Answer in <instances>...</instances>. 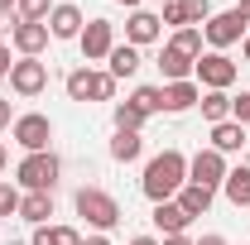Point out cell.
<instances>
[{"label": "cell", "instance_id": "cell-14", "mask_svg": "<svg viewBox=\"0 0 250 245\" xmlns=\"http://www.w3.org/2000/svg\"><path fill=\"white\" fill-rule=\"evenodd\" d=\"M82 29H87V15L77 10V5H53V15H48V34L53 39H82Z\"/></svg>", "mask_w": 250, "mask_h": 245}, {"label": "cell", "instance_id": "cell-15", "mask_svg": "<svg viewBox=\"0 0 250 245\" xmlns=\"http://www.w3.org/2000/svg\"><path fill=\"white\" fill-rule=\"evenodd\" d=\"M202 101V87L188 77V82H164V111L168 116H183V111H192Z\"/></svg>", "mask_w": 250, "mask_h": 245}, {"label": "cell", "instance_id": "cell-4", "mask_svg": "<svg viewBox=\"0 0 250 245\" xmlns=\"http://www.w3.org/2000/svg\"><path fill=\"white\" fill-rule=\"evenodd\" d=\"M250 34V20L241 10H212V20L202 24V39L212 43V53H226L231 43H246Z\"/></svg>", "mask_w": 250, "mask_h": 245}, {"label": "cell", "instance_id": "cell-8", "mask_svg": "<svg viewBox=\"0 0 250 245\" xmlns=\"http://www.w3.org/2000/svg\"><path fill=\"white\" fill-rule=\"evenodd\" d=\"M212 20V0H168L159 10V24L168 29H202Z\"/></svg>", "mask_w": 250, "mask_h": 245}, {"label": "cell", "instance_id": "cell-2", "mask_svg": "<svg viewBox=\"0 0 250 245\" xmlns=\"http://www.w3.org/2000/svg\"><path fill=\"white\" fill-rule=\"evenodd\" d=\"M62 178V159L53 149L43 154H24L20 159V168H15V187H24V192H53Z\"/></svg>", "mask_w": 250, "mask_h": 245}, {"label": "cell", "instance_id": "cell-25", "mask_svg": "<svg viewBox=\"0 0 250 245\" xmlns=\"http://www.w3.org/2000/svg\"><path fill=\"white\" fill-rule=\"evenodd\" d=\"M197 106H202V121H212V125L231 121V96H226V92H207Z\"/></svg>", "mask_w": 250, "mask_h": 245}, {"label": "cell", "instance_id": "cell-9", "mask_svg": "<svg viewBox=\"0 0 250 245\" xmlns=\"http://www.w3.org/2000/svg\"><path fill=\"white\" fill-rule=\"evenodd\" d=\"M226 154H217V149H197L192 159H188V183H202V187H212L217 192L221 183H226Z\"/></svg>", "mask_w": 250, "mask_h": 245}, {"label": "cell", "instance_id": "cell-3", "mask_svg": "<svg viewBox=\"0 0 250 245\" xmlns=\"http://www.w3.org/2000/svg\"><path fill=\"white\" fill-rule=\"evenodd\" d=\"M77 216L87 221V226H96V231H116L121 226V202L106 192V187H77Z\"/></svg>", "mask_w": 250, "mask_h": 245}, {"label": "cell", "instance_id": "cell-26", "mask_svg": "<svg viewBox=\"0 0 250 245\" xmlns=\"http://www.w3.org/2000/svg\"><path fill=\"white\" fill-rule=\"evenodd\" d=\"M202 43H207V39H202V29H173V39H168V48H178V53H188L192 62L202 58Z\"/></svg>", "mask_w": 250, "mask_h": 245}, {"label": "cell", "instance_id": "cell-33", "mask_svg": "<svg viewBox=\"0 0 250 245\" xmlns=\"http://www.w3.org/2000/svg\"><path fill=\"white\" fill-rule=\"evenodd\" d=\"M10 67H15V58H10V43H0V77H10Z\"/></svg>", "mask_w": 250, "mask_h": 245}, {"label": "cell", "instance_id": "cell-42", "mask_svg": "<svg viewBox=\"0 0 250 245\" xmlns=\"http://www.w3.org/2000/svg\"><path fill=\"white\" fill-rule=\"evenodd\" d=\"M121 5H125V10H140V0H121Z\"/></svg>", "mask_w": 250, "mask_h": 245}, {"label": "cell", "instance_id": "cell-43", "mask_svg": "<svg viewBox=\"0 0 250 245\" xmlns=\"http://www.w3.org/2000/svg\"><path fill=\"white\" fill-rule=\"evenodd\" d=\"M159 5H168V0H159Z\"/></svg>", "mask_w": 250, "mask_h": 245}, {"label": "cell", "instance_id": "cell-10", "mask_svg": "<svg viewBox=\"0 0 250 245\" xmlns=\"http://www.w3.org/2000/svg\"><path fill=\"white\" fill-rule=\"evenodd\" d=\"M48 87V62H39V58H15V67H10V92L15 96H39Z\"/></svg>", "mask_w": 250, "mask_h": 245}, {"label": "cell", "instance_id": "cell-31", "mask_svg": "<svg viewBox=\"0 0 250 245\" xmlns=\"http://www.w3.org/2000/svg\"><path fill=\"white\" fill-rule=\"evenodd\" d=\"M231 121H236V125H250V92L231 96Z\"/></svg>", "mask_w": 250, "mask_h": 245}, {"label": "cell", "instance_id": "cell-40", "mask_svg": "<svg viewBox=\"0 0 250 245\" xmlns=\"http://www.w3.org/2000/svg\"><path fill=\"white\" fill-rule=\"evenodd\" d=\"M236 10H241V15H246V20H250V0H241V5H236Z\"/></svg>", "mask_w": 250, "mask_h": 245}, {"label": "cell", "instance_id": "cell-34", "mask_svg": "<svg viewBox=\"0 0 250 245\" xmlns=\"http://www.w3.org/2000/svg\"><path fill=\"white\" fill-rule=\"evenodd\" d=\"M164 245H197V241H188V231H183V236H164Z\"/></svg>", "mask_w": 250, "mask_h": 245}, {"label": "cell", "instance_id": "cell-36", "mask_svg": "<svg viewBox=\"0 0 250 245\" xmlns=\"http://www.w3.org/2000/svg\"><path fill=\"white\" fill-rule=\"evenodd\" d=\"M130 245H159V241H154V236H135Z\"/></svg>", "mask_w": 250, "mask_h": 245}, {"label": "cell", "instance_id": "cell-1", "mask_svg": "<svg viewBox=\"0 0 250 245\" xmlns=\"http://www.w3.org/2000/svg\"><path fill=\"white\" fill-rule=\"evenodd\" d=\"M183 183H188V159H183L178 149L154 154V159L145 163V178H140V187H145V197H149V202H173Z\"/></svg>", "mask_w": 250, "mask_h": 245}, {"label": "cell", "instance_id": "cell-39", "mask_svg": "<svg viewBox=\"0 0 250 245\" xmlns=\"http://www.w3.org/2000/svg\"><path fill=\"white\" fill-rule=\"evenodd\" d=\"M82 245H111V241H106V236H92V241H82Z\"/></svg>", "mask_w": 250, "mask_h": 245}, {"label": "cell", "instance_id": "cell-41", "mask_svg": "<svg viewBox=\"0 0 250 245\" xmlns=\"http://www.w3.org/2000/svg\"><path fill=\"white\" fill-rule=\"evenodd\" d=\"M241 53H246V62H250V34H246V43H241Z\"/></svg>", "mask_w": 250, "mask_h": 245}, {"label": "cell", "instance_id": "cell-11", "mask_svg": "<svg viewBox=\"0 0 250 245\" xmlns=\"http://www.w3.org/2000/svg\"><path fill=\"white\" fill-rule=\"evenodd\" d=\"M48 24H34V20H15L10 24V48L20 53V58H39L43 48H48Z\"/></svg>", "mask_w": 250, "mask_h": 245}, {"label": "cell", "instance_id": "cell-7", "mask_svg": "<svg viewBox=\"0 0 250 245\" xmlns=\"http://www.w3.org/2000/svg\"><path fill=\"white\" fill-rule=\"evenodd\" d=\"M236 62L226 58V53H202V58L192 62V77H197V87H207V92H226L231 82H236Z\"/></svg>", "mask_w": 250, "mask_h": 245}, {"label": "cell", "instance_id": "cell-19", "mask_svg": "<svg viewBox=\"0 0 250 245\" xmlns=\"http://www.w3.org/2000/svg\"><path fill=\"white\" fill-rule=\"evenodd\" d=\"M154 226L164 236H183L188 226H192V216H188L178 202H154Z\"/></svg>", "mask_w": 250, "mask_h": 245}, {"label": "cell", "instance_id": "cell-35", "mask_svg": "<svg viewBox=\"0 0 250 245\" xmlns=\"http://www.w3.org/2000/svg\"><path fill=\"white\" fill-rule=\"evenodd\" d=\"M197 245H226V236H202Z\"/></svg>", "mask_w": 250, "mask_h": 245}, {"label": "cell", "instance_id": "cell-6", "mask_svg": "<svg viewBox=\"0 0 250 245\" xmlns=\"http://www.w3.org/2000/svg\"><path fill=\"white\" fill-rule=\"evenodd\" d=\"M10 140L24 154H43L48 140H53V121L39 116V111H24V116H15V125H10Z\"/></svg>", "mask_w": 250, "mask_h": 245}, {"label": "cell", "instance_id": "cell-18", "mask_svg": "<svg viewBox=\"0 0 250 245\" xmlns=\"http://www.w3.org/2000/svg\"><path fill=\"white\" fill-rule=\"evenodd\" d=\"M48 216H53V192H24L20 197V221L48 226Z\"/></svg>", "mask_w": 250, "mask_h": 245}, {"label": "cell", "instance_id": "cell-29", "mask_svg": "<svg viewBox=\"0 0 250 245\" xmlns=\"http://www.w3.org/2000/svg\"><path fill=\"white\" fill-rule=\"evenodd\" d=\"M145 121H149V116H140L130 101H121V106H116V130H135V135H140V130H145Z\"/></svg>", "mask_w": 250, "mask_h": 245}, {"label": "cell", "instance_id": "cell-21", "mask_svg": "<svg viewBox=\"0 0 250 245\" xmlns=\"http://www.w3.org/2000/svg\"><path fill=\"white\" fill-rule=\"evenodd\" d=\"M106 72L121 82V77H135L140 72V48H130V43H116L111 48V58H106Z\"/></svg>", "mask_w": 250, "mask_h": 245}, {"label": "cell", "instance_id": "cell-13", "mask_svg": "<svg viewBox=\"0 0 250 245\" xmlns=\"http://www.w3.org/2000/svg\"><path fill=\"white\" fill-rule=\"evenodd\" d=\"M159 34H164V24H159L154 10H130V20H125V43H130V48H145V43H154Z\"/></svg>", "mask_w": 250, "mask_h": 245}, {"label": "cell", "instance_id": "cell-12", "mask_svg": "<svg viewBox=\"0 0 250 245\" xmlns=\"http://www.w3.org/2000/svg\"><path fill=\"white\" fill-rule=\"evenodd\" d=\"M82 58L87 62H101V58H111V48H116V24L111 20H87V29H82Z\"/></svg>", "mask_w": 250, "mask_h": 245}, {"label": "cell", "instance_id": "cell-32", "mask_svg": "<svg viewBox=\"0 0 250 245\" xmlns=\"http://www.w3.org/2000/svg\"><path fill=\"white\" fill-rule=\"evenodd\" d=\"M15 125V111H10V96H0V135Z\"/></svg>", "mask_w": 250, "mask_h": 245}, {"label": "cell", "instance_id": "cell-5", "mask_svg": "<svg viewBox=\"0 0 250 245\" xmlns=\"http://www.w3.org/2000/svg\"><path fill=\"white\" fill-rule=\"evenodd\" d=\"M62 87H67V101H111L116 96V77L111 72H92V67H72Z\"/></svg>", "mask_w": 250, "mask_h": 245}, {"label": "cell", "instance_id": "cell-20", "mask_svg": "<svg viewBox=\"0 0 250 245\" xmlns=\"http://www.w3.org/2000/svg\"><path fill=\"white\" fill-rule=\"evenodd\" d=\"M159 72H164V82H188V77H192V58L164 43V53H159Z\"/></svg>", "mask_w": 250, "mask_h": 245}, {"label": "cell", "instance_id": "cell-38", "mask_svg": "<svg viewBox=\"0 0 250 245\" xmlns=\"http://www.w3.org/2000/svg\"><path fill=\"white\" fill-rule=\"evenodd\" d=\"M5 163H10V149H5V144H0V173H5Z\"/></svg>", "mask_w": 250, "mask_h": 245}, {"label": "cell", "instance_id": "cell-30", "mask_svg": "<svg viewBox=\"0 0 250 245\" xmlns=\"http://www.w3.org/2000/svg\"><path fill=\"white\" fill-rule=\"evenodd\" d=\"M20 197H24V192L15 183H0V216H20Z\"/></svg>", "mask_w": 250, "mask_h": 245}, {"label": "cell", "instance_id": "cell-22", "mask_svg": "<svg viewBox=\"0 0 250 245\" xmlns=\"http://www.w3.org/2000/svg\"><path fill=\"white\" fill-rule=\"evenodd\" d=\"M221 192H226V202H231V207H250V168H246V163L226 173Z\"/></svg>", "mask_w": 250, "mask_h": 245}, {"label": "cell", "instance_id": "cell-24", "mask_svg": "<svg viewBox=\"0 0 250 245\" xmlns=\"http://www.w3.org/2000/svg\"><path fill=\"white\" fill-rule=\"evenodd\" d=\"M29 245H82V231L77 226H34Z\"/></svg>", "mask_w": 250, "mask_h": 245}, {"label": "cell", "instance_id": "cell-37", "mask_svg": "<svg viewBox=\"0 0 250 245\" xmlns=\"http://www.w3.org/2000/svg\"><path fill=\"white\" fill-rule=\"evenodd\" d=\"M15 5H20V0H0V15H10V10H15Z\"/></svg>", "mask_w": 250, "mask_h": 245}, {"label": "cell", "instance_id": "cell-23", "mask_svg": "<svg viewBox=\"0 0 250 245\" xmlns=\"http://www.w3.org/2000/svg\"><path fill=\"white\" fill-rule=\"evenodd\" d=\"M145 154V140L135 135V130H116V140H111V159L116 163H135Z\"/></svg>", "mask_w": 250, "mask_h": 245}, {"label": "cell", "instance_id": "cell-17", "mask_svg": "<svg viewBox=\"0 0 250 245\" xmlns=\"http://www.w3.org/2000/svg\"><path fill=\"white\" fill-rule=\"evenodd\" d=\"M207 149H217V154H241V149H246V125H236V121L212 125V144H207Z\"/></svg>", "mask_w": 250, "mask_h": 245}, {"label": "cell", "instance_id": "cell-27", "mask_svg": "<svg viewBox=\"0 0 250 245\" xmlns=\"http://www.w3.org/2000/svg\"><path fill=\"white\" fill-rule=\"evenodd\" d=\"M130 106H135L140 116H154V111H164V87H135V92H130Z\"/></svg>", "mask_w": 250, "mask_h": 245}, {"label": "cell", "instance_id": "cell-28", "mask_svg": "<svg viewBox=\"0 0 250 245\" xmlns=\"http://www.w3.org/2000/svg\"><path fill=\"white\" fill-rule=\"evenodd\" d=\"M15 15H20V20H34V24H48L53 0H20V5H15Z\"/></svg>", "mask_w": 250, "mask_h": 245}, {"label": "cell", "instance_id": "cell-16", "mask_svg": "<svg viewBox=\"0 0 250 245\" xmlns=\"http://www.w3.org/2000/svg\"><path fill=\"white\" fill-rule=\"evenodd\" d=\"M173 202H178V207H183V212L192 216V221H197V216H207V207L217 202V192H212V187H202V183H183Z\"/></svg>", "mask_w": 250, "mask_h": 245}]
</instances>
